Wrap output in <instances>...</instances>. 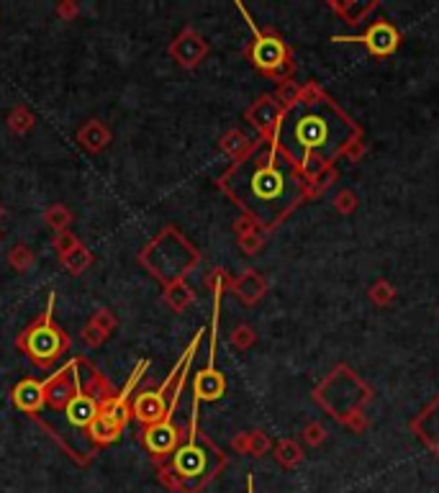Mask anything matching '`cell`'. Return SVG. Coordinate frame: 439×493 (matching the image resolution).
<instances>
[{
  "label": "cell",
  "instance_id": "cell-1",
  "mask_svg": "<svg viewBox=\"0 0 439 493\" xmlns=\"http://www.w3.org/2000/svg\"><path fill=\"white\" fill-rule=\"evenodd\" d=\"M221 190L262 229H273L308 195V183L273 139H260L221 175Z\"/></svg>",
  "mask_w": 439,
  "mask_h": 493
},
{
  "label": "cell",
  "instance_id": "cell-2",
  "mask_svg": "<svg viewBox=\"0 0 439 493\" xmlns=\"http://www.w3.org/2000/svg\"><path fill=\"white\" fill-rule=\"evenodd\" d=\"M357 139L360 128L350 116L316 88L303 90L298 101L286 106L273 131V141L298 167L303 180L329 170Z\"/></svg>",
  "mask_w": 439,
  "mask_h": 493
},
{
  "label": "cell",
  "instance_id": "cell-3",
  "mask_svg": "<svg viewBox=\"0 0 439 493\" xmlns=\"http://www.w3.org/2000/svg\"><path fill=\"white\" fill-rule=\"evenodd\" d=\"M226 465V455L208 437L198 432V404H193L188 439L172 452L167 468L178 475L185 486V493H201L206 483H211Z\"/></svg>",
  "mask_w": 439,
  "mask_h": 493
},
{
  "label": "cell",
  "instance_id": "cell-4",
  "mask_svg": "<svg viewBox=\"0 0 439 493\" xmlns=\"http://www.w3.org/2000/svg\"><path fill=\"white\" fill-rule=\"evenodd\" d=\"M51 308H54V293H51L49 301H46L44 314L39 316L34 324H29V327L19 334V340H16L19 350H24V352L29 355V360H31L36 367H41V370H49V367L70 350V337L51 321Z\"/></svg>",
  "mask_w": 439,
  "mask_h": 493
},
{
  "label": "cell",
  "instance_id": "cell-5",
  "mask_svg": "<svg viewBox=\"0 0 439 493\" xmlns=\"http://www.w3.org/2000/svg\"><path fill=\"white\" fill-rule=\"evenodd\" d=\"M188 367H191V362L180 370L178 375V383H175V388H172V398H170V406H167L165 417L159 419L157 424H152V427H144V434H141V444L146 447V452H149V457H152L154 465H167V460L172 457V452L180 447V442H183V432L175 427V409H178L180 404V393H183L185 388V380H188Z\"/></svg>",
  "mask_w": 439,
  "mask_h": 493
},
{
  "label": "cell",
  "instance_id": "cell-6",
  "mask_svg": "<svg viewBox=\"0 0 439 493\" xmlns=\"http://www.w3.org/2000/svg\"><path fill=\"white\" fill-rule=\"evenodd\" d=\"M203 334H206V329H201V332L193 337L191 347L185 350V355L178 360V365L172 367L170 375H167V380L159 385L157 391H141L139 396L134 398V404H131V414H134V419L141 424V427H152V424H157L159 419L165 417V411H167V406H170V398H172V391H167V388L178 383L180 370H183V367L193 360L198 345H201V340H203Z\"/></svg>",
  "mask_w": 439,
  "mask_h": 493
},
{
  "label": "cell",
  "instance_id": "cell-7",
  "mask_svg": "<svg viewBox=\"0 0 439 493\" xmlns=\"http://www.w3.org/2000/svg\"><path fill=\"white\" fill-rule=\"evenodd\" d=\"M249 26L255 29L252 21H249ZM249 59H252L257 70H262L268 77H275V80H283L291 72V51L283 44V39L275 36V34H262L255 29V41L249 46Z\"/></svg>",
  "mask_w": 439,
  "mask_h": 493
},
{
  "label": "cell",
  "instance_id": "cell-8",
  "mask_svg": "<svg viewBox=\"0 0 439 493\" xmlns=\"http://www.w3.org/2000/svg\"><path fill=\"white\" fill-rule=\"evenodd\" d=\"M221 285L216 288V295H213V319H211V352H208V367L203 372H198L196 383H193V404L201 406V401H216V398L223 396L226 391V380L223 375L216 370V337H218V308H221Z\"/></svg>",
  "mask_w": 439,
  "mask_h": 493
},
{
  "label": "cell",
  "instance_id": "cell-9",
  "mask_svg": "<svg viewBox=\"0 0 439 493\" xmlns=\"http://www.w3.org/2000/svg\"><path fill=\"white\" fill-rule=\"evenodd\" d=\"M98 411H101V401L90 391H85L80 370L75 367V391H72L70 401L57 411L59 417L64 419V430H80L85 434L88 427L93 424V419L98 417Z\"/></svg>",
  "mask_w": 439,
  "mask_h": 493
},
{
  "label": "cell",
  "instance_id": "cell-10",
  "mask_svg": "<svg viewBox=\"0 0 439 493\" xmlns=\"http://www.w3.org/2000/svg\"><path fill=\"white\" fill-rule=\"evenodd\" d=\"M334 41H363L373 54L385 57V54H393L395 46L401 44V36L393 26L380 21V24L370 26L368 34H363V36H334Z\"/></svg>",
  "mask_w": 439,
  "mask_h": 493
},
{
  "label": "cell",
  "instance_id": "cell-11",
  "mask_svg": "<svg viewBox=\"0 0 439 493\" xmlns=\"http://www.w3.org/2000/svg\"><path fill=\"white\" fill-rule=\"evenodd\" d=\"M46 380H36V378H26L21 380L16 388H13V401L24 414L36 419L41 414V406H44V393H46Z\"/></svg>",
  "mask_w": 439,
  "mask_h": 493
},
{
  "label": "cell",
  "instance_id": "cell-12",
  "mask_svg": "<svg viewBox=\"0 0 439 493\" xmlns=\"http://www.w3.org/2000/svg\"><path fill=\"white\" fill-rule=\"evenodd\" d=\"M249 121H255V126L262 131V139H273V131L278 126V118H281V111L270 98H262L255 108L247 113Z\"/></svg>",
  "mask_w": 439,
  "mask_h": 493
},
{
  "label": "cell",
  "instance_id": "cell-13",
  "mask_svg": "<svg viewBox=\"0 0 439 493\" xmlns=\"http://www.w3.org/2000/svg\"><path fill=\"white\" fill-rule=\"evenodd\" d=\"M121 432H123V427H118V424H113L111 419L98 414V417L93 419V424L88 427V432H85V437L93 442V447H103V444L116 442V439L121 437Z\"/></svg>",
  "mask_w": 439,
  "mask_h": 493
},
{
  "label": "cell",
  "instance_id": "cell-14",
  "mask_svg": "<svg viewBox=\"0 0 439 493\" xmlns=\"http://www.w3.org/2000/svg\"><path fill=\"white\" fill-rule=\"evenodd\" d=\"M275 455L281 457L283 462H288V465H291V462H296V460H301V452H296V444H293V442H283Z\"/></svg>",
  "mask_w": 439,
  "mask_h": 493
},
{
  "label": "cell",
  "instance_id": "cell-15",
  "mask_svg": "<svg viewBox=\"0 0 439 493\" xmlns=\"http://www.w3.org/2000/svg\"><path fill=\"white\" fill-rule=\"evenodd\" d=\"M247 493H252V478L247 481Z\"/></svg>",
  "mask_w": 439,
  "mask_h": 493
}]
</instances>
